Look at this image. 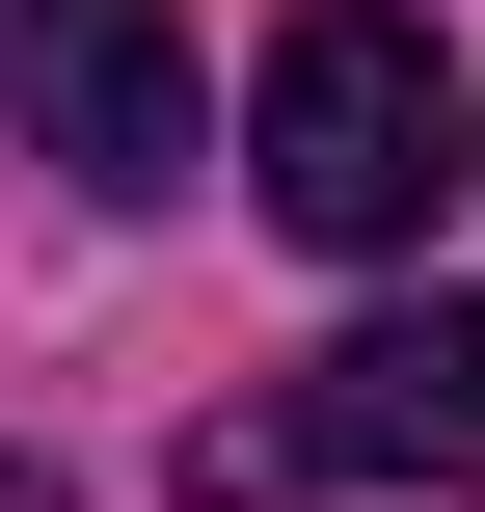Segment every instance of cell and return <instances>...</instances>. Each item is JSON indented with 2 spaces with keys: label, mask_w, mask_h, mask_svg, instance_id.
Returning a JSON list of instances; mask_svg holds the SVG:
<instances>
[{
  "label": "cell",
  "mask_w": 485,
  "mask_h": 512,
  "mask_svg": "<svg viewBox=\"0 0 485 512\" xmlns=\"http://www.w3.org/2000/svg\"><path fill=\"white\" fill-rule=\"evenodd\" d=\"M243 162H270V216H297L324 270H378V243H432V189H485V108L432 81V27H405V0H297V27H270Z\"/></svg>",
  "instance_id": "6da1fadb"
},
{
  "label": "cell",
  "mask_w": 485,
  "mask_h": 512,
  "mask_svg": "<svg viewBox=\"0 0 485 512\" xmlns=\"http://www.w3.org/2000/svg\"><path fill=\"white\" fill-rule=\"evenodd\" d=\"M27 135H54L81 189H189V162H216V108H189L162 0H27Z\"/></svg>",
  "instance_id": "7a4b0ae2"
},
{
  "label": "cell",
  "mask_w": 485,
  "mask_h": 512,
  "mask_svg": "<svg viewBox=\"0 0 485 512\" xmlns=\"http://www.w3.org/2000/svg\"><path fill=\"white\" fill-rule=\"evenodd\" d=\"M270 459H324V486H432V459H485V297L351 324V351L297 378V432H270Z\"/></svg>",
  "instance_id": "3957f363"
}]
</instances>
